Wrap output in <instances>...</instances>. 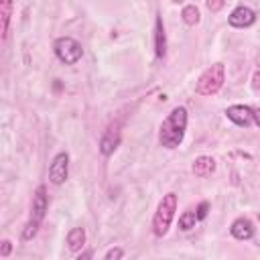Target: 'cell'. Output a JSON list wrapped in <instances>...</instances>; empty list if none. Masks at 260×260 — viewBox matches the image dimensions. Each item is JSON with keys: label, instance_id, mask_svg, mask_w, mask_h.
<instances>
[{"label": "cell", "instance_id": "17", "mask_svg": "<svg viewBox=\"0 0 260 260\" xmlns=\"http://www.w3.org/2000/svg\"><path fill=\"white\" fill-rule=\"evenodd\" d=\"M104 258H106V260H120V258H124V250H122V248H112V250L106 252Z\"/></svg>", "mask_w": 260, "mask_h": 260}, {"label": "cell", "instance_id": "21", "mask_svg": "<svg viewBox=\"0 0 260 260\" xmlns=\"http://www.w3.org/2000/svg\"><path fill=\"white\" fill-rule=\"evenodd\" d=\"M254 122L260 126V108H254Z\"/></svg>", "mask_w": 260, "mask_h": 260}, {"label": "cell", "instance_id": "12", "mask_svg": "<svg viewBox=\"0 0 260 260\" xmlns=\"http://www.w3.org/2000/svg\"><path fill=\"white\" fill-rule=\"evenodd\" d=\"M85 246V230L83 228H71L67 234V248L69 252H79Z\"/></svg>", "mask_w": 260, "mask_h": 260}, {"label": "cell", "instance_id": "13", "mask_svg": "<svg viewBox=\"0 0 260 260\" xmlns=\"http://www.w3.org/2000/svg\"><path fill=\"white\" fill-rule=\"evenodd\" d=\"M191 171H193L197 177H207V175H211V173L215 171V160H213L211 156H199V158H195Z\"/></svg>", "mask_w": 260, "mask_h": 260}, {"label": "cell", "instance_id": "10", "mask_svg": "<svg viewBox=\"0 0 260 260\" xmlns=\"http://www.w3.org/2000/svg\"><path fill=\"white\" fill-rule=\"evenodd\" d=\"M230 234L236 240H250L254 236V223L248 217H238L234 219V223L230 225Z\"/></svg>", "mask_w": 260, "mask_h": 260}, {"label": "cell", "instance_id": "2", "mask_svg": "<svg viewBox=\"0 0 260 260\" xmlns=\"http://www.w3.org/2000/svg\"><path fill=\"white\" fill-rule=\"evenodd\" d=\"M47 207H49L47 189H45V185H39V187H37V191H35V195H32V203H30V217H28V221H26L24 230H22V236H20V238H22V242H28V240H32V238L37 236L39 225H41V221L45 219Z\"/></svg>", "mask_w": 260, "mask_h": 260}, {"label": "cell", "instance_id": "3", "mask_svg": "<svg viewBox=\"0 0 260 260\" xmlns=\"http://www.w3.org/2000/svg\"><path fill=\"white\" fill-rule=\"evenodd\" d=\"M175 211H177V195L175 193H167L160 199V203H158V207H156V211L152 215V234L156 238H162L169 232L171 221L175 217Z\"/></svg>", "mask_w": 260, "mask_h": 260}, {"label": "cell", "instance_id": "19", "mask_svg": "<svg viewBox=\"0 0 260 260\" xmlns=\"http://www.w3.org/2000/svg\"><path fill=\"white\" fill-rule=\"evenodd\" d=\"M223 4H225V0H207V8L211 12H219L223 8Z\"/></svg>", "mask_w": 260, "mask_h": 260}, {"label": "cell", "instance_id": "23", "mask_svg": "<svg viewBox=\"0 0 260 260\" xmlns=\"http://www.w3.org/2000/svg\"><path fill=\"white\" fill-rule=\"evenodd\" d=\"M171 2H177V4H179V2H183V0H171Z\"/></svg>", "mask_w": 260, "mask_h": 260}, {"label": "cell", "instance_id": "4", "mask_svg": "<svg viewBox=\"0 0 260 260\" xmlns=\"http://www.w3.org/2000/svg\"><path fill=\"white\" fill-rule=\"evenodd\" d=\"M223 81H225L223 63H213L211 67H207V69L199 75V79H197V83H195V91H197L199 95H213V93H217V91L221 89Z\"/></svg>", "mask_w": 260, "mask_h": 260}, {"label": "cell", "instance_id": "6", "mask_svg": "<svg viewBox=\"0 0 260 260\" xmlns=\"http://www.w3.org/2000/svg\"><path fill=\"white\" fill-rule=\"evenodd\" d=\"M69 177V154L59 152L53 156L51 167H49V181L53 185H63Z\"/></svg>", "mask_w": 260, "mask_h": 260}, {"label": "cell", "instance_id": "15", "mask_svg": "<svg viewBox=\"0 0 260 260\" xmlns=\"http://www.w3.org/2000/svg\"><path fill=\"white\" fill-rule=\"evenodd\" d=\"M197 221H199V219H197V213H195V211H191V209H187V211H183V213L179 215V228H181L183 232L193 230Z\"/></svg>", "mask_w": 260, "mask_h": 260}, {"label": "cell", "instance_id": "14", "mask_svg": "<svg viewBox=\"0 0 260 260\" xmlns=\"http://www.w3.org/2000/svg\"><path fill=\"white\" fill-rule=\"evenodd\" d=\"M12 4H14V0H0V18H2V41H6V37H8V24H10V16H12Z\"/></svg>", "mask_w": 260, "mask_h": 260}, {"label": "cell", "instance_id": "16", "mask_svg": "<svg viewBox=\"0 0 260 260\" xmlns=\"http://www.w3.org/2000/svg\"><path fill=\"white\" fill-rule=\"evenodd\" d=\"M181 16H183V22L185 24H189V26H195L197 22H199V8L195 6V4H189V6H185L183 8V12H181Z\"/></svg>", "mask_w": 260, "mask_h": 260}, {"label": "cell", "instance_id": "22", "mask_svg": "<svg viewBox=\"0 0 260 260\" xmlns=\"http://www.w3.org/2000/svg\"><path fill=\"white\" fill-rule=\"evenodd\" d=\"M89 256H91V252H83V254L79 256V260H81V258H89Z\"/></svg>", "mask_w": 260, "mask_h": 260}, {"label": "cell", "instance_id": "20", "mask_svg": "<svg viewBox=\"0 0 260 260\" xmlns=\"http://www.w3.org/2000/svg\"><path fill=\"white\" fill-rule=\"evenodd\" d=\"M10 250H12L10 240H4V242H2V248H0V258H6V256L10 254Z\"/></svg>", "mask_w": 260, "mask_h": 260}, {"label": "cell", "instance_id": "18", "mask_svg": "<svg viewBox=\"0 0 260 260\" xmlns=\"http://www.w3.org/2000/svg\"><path fill=\"white\" fill-rule=\"evenodd\" d=\"M207 211H209V203H207V201H201V203L197 205V211H195V213H197V219H199V221L205 219V217H207Z\"/></svg>", "mask_w": 260, "mask_h": 260}, {"label": "cell", "instance_id": "8", "mask_svg": "<svg viewBox=\"0 0 260 260\" xmlns=\"http://www.w3.org/2000/svg\"><path fill=\"white\" fill-rule=\"evenodd\" d=\"M225 116H228V120H232L238 126H250L254 122V108L244 106V104H236V106H230L225 110Z\"/></svg>", "mask_w": 260, "mask_h": 260}, {"label": "cell", "instance_id": "9", "mask_svg": "<svg viewBox=\"0 0 260 260\" xmlns=\"http://www.w3.org/2000/svg\"><path fill=\"white\" fill-rule=\"evenodd\" d=\"M120 144V124H112L108 126V130L102 134V140H100V152L104 156H110Z\"/></svg>", "mask_w": 260, "mask_h": 260}, {"label": "cell", "instance_id": "1", "mask_svg": "<svg viewBox=\"0 0 260 260\" xmlns=\"http://www.w3.org/2000/svg\"><path fill=\"white\" fill-rule=\"evenodd\" d=\"M187 108L177 106L169 112V116L162 120L160 128H158V142L165 148H177L183 138H185V130H187Z\"/></svg>", "mask_w": 260, "mask_h": 260}, {"label": "cell", "instance_id": "11", "mask_svg": "<svg viewBox=\"0 0 260 260\" xmlns=\"http://www.w3.org/2000/svg\"><path fill=\"white\" fill-rule=\"evenodd\" d=\"M154 53L158 59L167 55V35H165V24L160 14H156V22H154Z\"/></svg>", "mask_w": 260, "mask_h": 260}, {"label": "cell", "instance_id": "7", "mask_svg": "<svg viewBox=\"0 0 260 260\" xmlns=\"http://www.w3.org/2000/svg\"><path fill=\"white\" fill-rule=\"evenodd\" d=\"M228 22L234 26V28H248L256 22V12L250 8V6H236L230 16H228Z\"/></svg>", "mask_w": 260, "mask_h": 260}, {"label": "cell", "instance_id": "5", "mask_svg": "<svg viewBox=\"0 0 260 260\" xmlns=\"http://www.w3.org/2000/svg\"><path fill=\"white\" fill-rule=\"evenodd\" d=\"M53 49H55L57 59H59L61 63H65V65H75V63L81 59V55H83L81 45H79L73 37H59V39L55 41Z\"/></svg>", "mask_w": 260, "mask_h": 260}]
</instances>
